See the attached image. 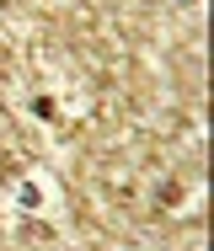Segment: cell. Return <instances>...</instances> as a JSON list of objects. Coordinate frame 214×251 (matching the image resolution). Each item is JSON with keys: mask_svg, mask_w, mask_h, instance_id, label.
I'll use <instances>...</instances> for the list:
<instances>
[{"mask_svg": "<svg viewBox=\"0 0 214 251\" xmlns=\"http://www.w3.org/2000/svg\"><path fill=\"white\" fill-rule=\"evenodd\" d=\"M16 198H22V208H38L43 193H38V182H22V193H16Z\"/></svg>", "mask_w": 214, "mask_h": 251, "instance_id": "6da1fadb", "label": "cell"}, {"mask_svg": "<svg viewBox=\"0 0 214 251\" xmlns=\"http://www.w3.org/2000/svg\"><path fill=\"white\" fill-rule=\"evenodd\" d=\"M32 112H38V118H54V112H59V107H54L49 97H32Z\"/></svg>", "mask_w": 214, "mask_h": 251, "instance_id": "7a4b0ae2", "label": "cell"}, {"mask_svg": "<svg viewBox=\"0 0 214 251\" xmlns=\"http://www.w3.org/2000/svg\"><path fill=\"white\" fill-rule=\"evenodd\" d=\"M182 5H198V0H182Z\"/></svg>", "mask_w": 214, "mask_h": 251, "instance_id": "3957f363", "label": "cell"}]
</instances>
